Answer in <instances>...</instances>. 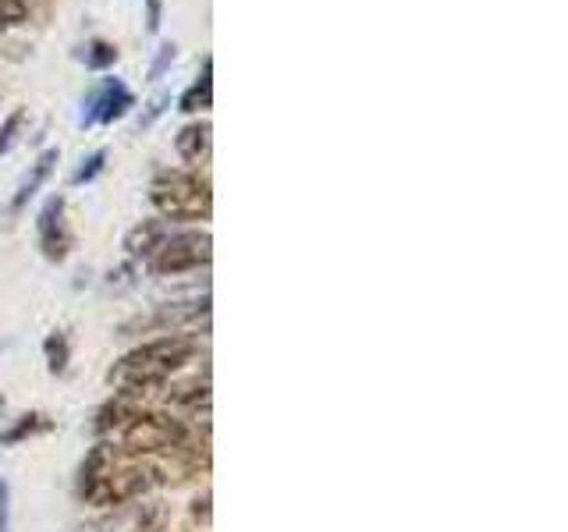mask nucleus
<instances>
[{"label":"nucleus","instance_id":"obj_9","mask_svg":"<svg viewBox=\"0 0 568 532\" xmlns=\"http://www.w3.org/2000/svg\"><path fill=\"white\" fill-rule=\"evenodd\" d=\"M174 146H178V156H182L185 164H200V160L206 156V150H210V124L206 121L185 124V129L178 132Z\"/></svg>","mask_w":568,"mask_h":532},{"label":"nucleus","instance_id":"obj_17","mask_svg":"<svg viewBox=\"0 0 568 532\" xmlns=\"http://www.w3.org/2000/svg\"><path fill=\"white\" fill-rule=\"evenodd\" d=\"M26 0H0V25H22Z\"/></svg>","mask_w":568,"mask_h":532},{"label":"nucleus","instance_id":"obj_1","mask_svg":"<svg viewBox=\"0 0 568 532\" xmlns=\"http://www.w3.org/2000/svg\"><path fill=\"white\" fill-rule=\"evenodd\" d=\"M195 351H200V348H195L192 337L164 334V337H156V341H146L142 348L124 355V359L111 369V383L124 387V395H132V390L160 387L171 377V372H178L185 362H192Z\"/></svg>","mask_w":568,"mask_h":532},{"label":"nucleus","instance_id":"obj_12","mask_svg":"<svg viewBox=\"0 0 568 532\" xmlns=\"http://www.w3.org/2000/svg\"><path fill=\"white\" fill-rule=\"evenodd\" d=\"M210 68H213V61L206 58V61H203V75H200V82H192V85L185 89L182 100H178V111L195 114V111H206V106L213 103V82H210Z\"/></svg>","mask_w":568,"mask_h":532},{"label":"nucleus","instance_id":"obj_10","mask_svg":"<svg viewBox=\"0 0 568 532\" xmlns=\"http://www.w3.org/2000/svg\"><path fill=\"white\" fill-rule=\"evenodd\" d=\"M164 238H168L164 224H160V221H142L139 227H132L129 235H124V248H129V256H153Z\"/></svg>","mask_w":568,"mask_h":532},{"label":"nucleus","instance_id":"obj_20","mask_svg":"<svg viewBox=\"0 0 568 532\" xmlns=\"http://www.w3.org/2000/svg\"><path fill=\"white\" fill-rule=\"evenodd\" d=\"M146 25H150V32L160 29V0H146Z\"/></svg>","mask_w":568,"mask_h":532},{"label":"nucleus","instance_id":"obj_2","mask_svg":"<svg viewBox=\"0 0 568 532\" xmlns=\"http://www.w3.org/2000/svg\"><path fill=\"white\" fill-rule=\"evenodd\" d=\"M150 200L168 221H203L210 217V182L200 174H164L150 188Z\"/></svg>","mask_w":568,"mask_h":532},{"label":"nucleus","instance_id":"obj_13","mask_svg":"<svg viewBox=\"0 0 568 532\" xmlns=\"http://www.w3.org/2000/svg\"><path fill=\"white\" fill-rule=\"evenodd\" d=\"M43 351H47V366L50 372H64L68 369V355H71V345H68V334L64 330H53L47 341H43Z\"/></svg>","mask_w":568,"mask_h":532},{"label":"nucleus","instance_id":"obj_8","mask_svg":"<svg viewBox=\"0 0 568 532\" xmlns=\"http://www.w3.org/2000/svg\"><path fill=\"white\" fill-rule=\"evenodd\" d=\"M206 313H210V301L203 298V301H189V306H164L156 316H150V319H132V324H124L121 327V334H129V330H153V327H160V330H168V334H178L182 327H189V324H200V319H206Z\"/></svg>","mask_w":568,"mask_h":532},{"label":"nucleus","instance_id":"obj_15","mask_svg":"<svg viewBox=\"0 0 568 532\" xmlns=\"http://www.w3.org/2000/svg\"><path fill=\"white\" fill-rule=\"evenodd\" d=\"M47 430H50L47 416H22V422H18L14 430L0 433V440H4V443H18V440H26V437H32V433H47Z\"/></svg>","mask_w":568,"mask_h":532},{"label":"nucleus","instance_id":"obj_19","mask_svg":"<svg viewBox=\"0 0 568 532\" xmlns=\"http://www.w3.org/2000/svg\"><path fill=\"white\" fill-rule=\"evenodd\" d=\"M171 61H174V43H164V47H160V53H156L153 68H150V79H160V75H164Z\"/></svg>","mask_w":568,"mask_h":532},{"label":"nucleus","instance_id":"obj_18","mask_svg":"<svg viewBox=\"0 0 568 532\" xmlns=\"http://www.w3.org/2000/svg\"><path fill=\"white\" fill-rule=\"evenodd\" d=\"M22 121H26V114H22V111H14V114L4 121V129H0V153H8V150L14 146L18 129H22Z\"/></svg>","mask_w":568,"mask_h":532},{"label":"nucleus","instance_id":"obj_14","mask_svg":"<svg viewBox=\"0 0 568 532\" xmlns=\"http://www.w3.org/2000/svg\"><path fill=\"white\" fill-rule=\"evenodd\" d=\"M118 61V47L114 43H106V40H93L85 47V64L93 68V71H103V68H111Z\"/></svg>","mask_w":568,"mask_h":532},{"label":"nucleus","instance_id":"obj_11","mask_svg":"<svg viewBox=\"0 0 568 532\" xmlns=\"http://www.w3.org/2000/svg\"><path fill=\"white\" fill-rule=\"evenodd\" d=\"M53 164H58V150H47V153H40V160L32 164V171H29V177L22 182V188H18V195L11 200V213H18L22 209L36 192L43 188V182L50 177V171H53Z\"/></svg>","mask_w":568,"mask_h":532},{"label":"nucleus","instance_id":"obj_5","mask_svg":"<svg viewBox=\"0 0 568 532\" xmlns=\"http://www.w3.org/2000/svg\"><path fill=\"white\" fill-rule=\"evenodd\" d=\"M210 263V235L206 231H182V235H168L160 248L150 256V270L160 277L189 274Z\"/></svg>","mask_w":568,"mask_h":532},{"label":"nucleus","instance_id":"obj_22","mask_svg":"<svg viewBox=\"0 0 568 532\" xmlns=\"http://www.w3.org/2000/svg\"><path fill=\"white\" fill-rule=\"evenodd\" d=\"M0 416H4V398H0Z\"/></svg>","mask_w":568,"mask_h":532},{"label":"nucleus","instance_id":"obj_3","mask_svg":"<svg viewBox=\"0 0 568 532\" xmlns=\"http://www.w3.org/2000/svg\"><path fill=\"white\" fill-rule=\"evenodd\" d=\"M118 440L129 454H153V451H171L185 443V426L171 416L156 412H132L118 426Z\"/></svg>","mask_w":568,"mask_h":532},{"label":"nucleus","instance_id":"obj_6","mask_svg":"<svg viewBox=\"0 0 568 532\" xmlns=\"http://www.w3.org/2000/svg\"><path fill=\"white\" fill-rule=\"evenodd\" d=\"M129 106H135V96L129 93V85L121 79H103V85L85 100L82 124H111L129 114Z\"/></svg>","mask_w":568,"mask_h":532},{"label":"nucleus","instance_id":"obj_4","mask_svg":"<svg viewBox=\"0 0 568 532\" xmlns=\"http://www.w3.org/2000/svg\"><path fill=\"white\" fill-rule=\"evenodd\" d=\"M153 483H156V472L146 469V466H111L82 497L89 504L118 508V504L139 501V497L146 493Z\"/></svg>","mask_w":568,"mask_h":532},{"label":"nucleus","instance_id":"obj_21","mask_svg":"<svg viewBox=\"0 0 568 532\" xmlns=\"http://www.w3.org/2000/svg\"><path fill=\"white\" fill-rule=\"evenodd\" d=\"M164 106H168V96H156V100L150 103V114L142 117V124H150L153 117H160V114H164Z\"/></svg>","mask_w":568,"mask_h":532},{"label":"nucleus","instance_id":"obj_16","mask_svg":"<svg viewBox=\"0 0 568 532\" xmlns=\"http://www.w3.org/2000/svg\"><path fill=\"white\" fill-rule=\"evenodd\" d=\"M103 164H106V153L103 150H97V153H89L85 160H82V167L71 174V182L75 185H85V182H93V177L103 171Z\"/></svg>","mask_w":568,"mask_h":532},{"label":"nucleus","instance_id":"obj_7","mask_svg":"<svg viewBox=\"0 0 568 532\" xmlns=\"http://www.w3.org/2000/svg\"><path fill=\"white\" fill-rule=\"evenodd\" d=\"M40 248L50 263H61L71 253V227L64 221V200L53 195L40 209Z\"/></svg>","mask_w":568,"mask_h":532}]
</instances>
